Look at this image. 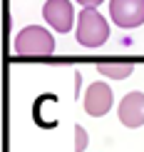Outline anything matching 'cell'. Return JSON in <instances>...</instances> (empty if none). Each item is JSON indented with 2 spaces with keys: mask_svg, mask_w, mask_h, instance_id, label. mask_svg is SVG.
I'll list each match as a JSON object with an SVG mask.
<instances>
[{
  "mask_svg": "<svg viewBox=\"0 0 144 152\" xmlns=\"http://www.w3.org/2000/svg\"><path fill=\"white\" fill-rule=\"evenodd\" d=\"M17 55H52L55 53V37L40 25H27L15 35V45H12Z\"/></svg>",
  "mask_w": 144,
  "mask_h": 152,
  "instance_id": "cell-2",
  "label": "cell"
},
{
  "mask_svg": "<svg viewBox=\"0 0 144 152\" xmlns=\"http://www.w3.org/2000/svg\"><path fill=\"white\" fill-rule=\"evenodd\" d=\"M80 5H82V8H97V5H102L104 0H77Z\"/></svg>",
  "mask_w": 144,
  "mask_h": 152,
  "instance_id": "cell-9",
  "label": "cell"
},
{
  "mask_svg": "<svg viewBox=\"0 0 144 152\" xmlns=\"http://www.w3.org/2000/svg\"><path fill=\"white\" fill-rule=\"evenodd\" d=\"M112 102H114V95H112V87L107 82H90V87L85 90L82 107L87 115L102 117L112 110Z\"/></svg>",
  "mask_w": 144,
  "mask_h": 152,
  "instance_id": "cell-4",
  "label": "cell"
},
{
  "mask_svg": "<svg viewBox=\"0 0 144 152\" xmlns=\"http://www.w3.org/2000/svg\"><path fill=\"white\" fill-rule=\"evenodd\" d=\"M97 72L104 75V77H112V80H124L134 72V65H99Z\"/></svg>",
  "mask_w": 144,
  "mask_h": 152,
  "instance_id": "cell-7",
  "label": "cell"
},
{
  "mask_svg": "<svg viewBox=\"0 0 144 152\" xmlns=\"http://www.w3.org/2000/svg\"><path fill=\"white\" fill-rule=\"evenodd\" d=\"M42 18L57 33H70L75 25V8L70 0H47L42 5Z\"/></svg>",
  "mask_w": 144,
  "mask_h": 152,
  "instance_id": "cell-5",
  "label": "cell"
},
{
  "mask_svg": "<svg viewBox=\"0 0 144 152\" xmlns=\"http://www.w3.org/2000/svg\"><path fill=\"white\" fill-rule=\"evenodd\" d=\"M77 42L82 48H102L109 37V23L97 12V8H82V12L77 15Z\"/></svg>",
  "mask_w": 144,
  "mask_h": 152,
  "instance_id": "cell-1",
  "label": "cell"
},
{
  "mask_svg": "<svg viewBox=\"0 0 144 152\" xmlns=\"http://www.w3.org/2000/svg\"><path fill=\"white\" fill-rule=\"evenodd\" d=\"M109 18L119 28H139L144 23V0H109Z\"/></svg>",
  "mask_w": 144,
  "mask_h": 152,
  "instance_id": "cell-3",
  "label": "cell"
},
{
  "mask_svg": "<svg viewBox=\"0 0 144 152\" xmlns=\"http://www.w3.org/2000/svg\"><path fill=\"white\" fill-rule=\"evenodd\" d=\"M87 142H90V137H87L85 127L75 125V147H72V152H82V150L87 147Z\"/></svg>",
  "mask_w": 144,
  "mask_h": 152,
  "instance_id": "cell-8",
  "label": "cell"
},
{
  "mask_svg": "<svg viewBox=\"0 0 144 152\" xmlns=\"http://www.w3.org/2000/svg\"><path fill=\"white\" fill-rule=\"evenodd\" d=\"M117 115H119V122L129 130H137L144 125V92H127L122 97L119 107H117Z\"/></svg>",
  "mask_w": 144,
  "mask_h": 152,
  "instance_id": "cell-6",
  "label": "cell"
}]
</instances>
